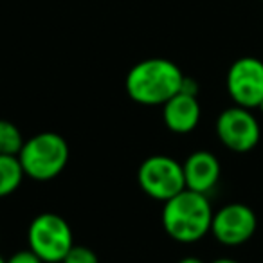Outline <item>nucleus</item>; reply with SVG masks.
Here are the masks:
<instances>
[{
	"instance_id": "obj_15",
	"label": "nucleus",
	"mask_w": 263,
	"mask_h": 263,
	"mask_svg": "<svg viewBox=\"0 0 263 263\" xmlns=\"http://www.w3.org/2000/svg\"><path fill=\"white\" fill-rule=\"evenodd\" d=\"M177 263H204L200 258H197V256H186V258L179 259Z\"/></svg>"
},
{
	"instance_id": "obj_3",
	"label": "nucleus",
	"mask_w": 263,
	"mask_h": 263,
	"mask_svg": "<svg viewBox=\"0 0 263 263\" xmlns=\"http://www.w3.org/2000/svg\"><path fill=\"white\" fill-rule=\"evenodd\" d=\"M69 157V144L56 132H40L29 137L18 154L26 177L36 182L56 179L65 170Z\"/></svg>"
},
{
	"instance_id": "obj_11",
	"label": "nucleus",
	"mask_w": 263,
	"mask_h": 263,
	"mask_svg": "<svg viewBox=\"0 0 263 263\" xmlns=\"http://www.w3.org/2000/svg\"><path fill=\"white\" fill-rule=\"evenodd\" d=\"M24 168L18 155H0V198L13 195L22 184Z\"/></svg>"
},
{
	"instance_id": "obj_12",
	"label": "nucleus",
	"mask_w": 263,
	"mask_h": 263,
	"mask_svg": "<svg viewBox=\"0 0 263 263\" xmlns=\"http://www.w3.org/2000/svg\"><path fill=\"white\" fill-rule=\"evenodd\" d=\"M24 143L20 128L11 121L0 119V155H18Z\"/></svg>"
},
{
	"instance_id": "obj_4",
	"label": "nucleus",
	"mask_w": 263,
	"mask_h": 263,
	"mask_svg": "<svg viewBox=\"0 0 263 263\" xmlns=\"http://www.w3.org/2000/svg\"><path fill=\"white\" fill-rule=\"evenodd\" d=\"M29 249L44 263H62L74 247V234L69 222L56 213H42L27 229Z\"/></svg>"
},
{
	"instance_id": "obj_17",
	"label": "nucleus",
	"mask_w": 263,
	"mask_h": 263,
	"mask_svg": "<svg viewBox=\"0 0 263 263\" xmlns=\"http://www.w3.org/2000/svg\"><path fill=\"white\" fill-rule=\"evenodd\" d=\"M0 263H6V259H4V258H2V256H0Z\"/></svg>"
},
{
	"instance_id": "obj_7",
	"label": "nucleus",
	"mask_w": 263,
	"mask_h": 263,
	"mask_svg": "<svg viewBox=\"0 0 263 263\" xmlns=\"http://www.w3.org/2000/svg\"><path fill=\"white\" fill-rule=\"evenodd\" d=\"M226 87L234 105L259 108L263 103V62L254 56L238 58L227 70Z\"/></svg>"
},
{
	"instance_id": "obj_1",
	"label": "nucleus",
	"mask_w": 263,
	"mask_h": 263,
	"mask_svg": "<svg viewBox=\"0 0 263 263\" xmlns=\"http://www.w3.org/2000/svg\"><path fill=\"white\" fill-rule=\"evenodd\" d=\"M184 78L180 67L172 60L148 58L128 70L124 88L132 101L146 106H162L179 94Z\"/></svg>"
},
{
	"instance_id": "obj_9",
	"label": "nucleus",
	"mask_w": 263,
	"mask_h": 263,
	"mask_svg": "<svg viewBox=\"0 0 263 263\" xmlns=\"http://www.w3.org/2000/svg\"><path fill=\"white\" fill-rule=\"evenodd\" d=\"M186 187L197 193L208 195L220 180V161L208 150H197L182 162Z\"/></svg>"
},
{
	"instance_id": "obj_5",
	"label": "nucleus",
	"mask_w": 263,
	"mask_h": 263,
	"mask_svg": "<svg viewBox=\"0 0 263 263\" xmlns=\"http://www.w3.org/2000/svg\"><path fill=\"white\" fill-rule=\"evenodd\" d=\"M137 182L150 198L166 202L186 190L182 162L168 155H152L141 162Z\"/></svg>"
},
{
	"instance_id": "obj_6",
	"label": "nucleus",
	"mask_w": 263,
	"mask_h": 263,
	"mask_svg": "<svg viewBox=\"0 0 263 263\" xmlns=\"http://www.w3.org/2000/svg\"><path fill=\"white\" fill-rule=\"evenodd\" d=\"M216 136L227 150L234 154H249L258 146L261 126L252 110L234 105L218 116Z\"/></svg>"
},
{
	"instance_id": "obj_16",
	"label": "nucleus",
	"mask_w": 263,
	"mask_h": 263,
	"mask_svg": "<svg viewBox=\"0 0 263 263\" xmlns=\"http://www.w3.org/2000/svg\"><path fill=\"white\" fill-rule=\"evenodd\" d=\"M211 263H241V261H238V259H233V258H216V259H213Z\"/></svg>"
},
{
	"instance_id": "obj_13",
	"label": "nucleus",
	"mask_w": 263,
	"mask_h": 263,
	"mask_svg": "<svg viewBox=\"0 0 263 263\" xmlns=\"http://www.w3.org/2000/svg\"><path fill=\"white\" fill-rule=\"evenodd\" d=\"M62 263H99V258L90 247L85 245H74Z\"/></svg>"
},
{
	"instance_id": "obj_8",
	"label": "nucleus",
	"mask_w": 263,
	"mask_h": 263,
	"mask_svg": "<svg viewBox=\"0 0 263 263\" xmlns=\"http://www.w3.org/2000/svg\"><path fill=\"white\" fill-rule=\"evenodd\" d=\"M256 227H258L256 213L249 205L233 202L220 208L213 215L211 234L222 245L236 247L254 236Z\"/></svg>"
},
{
	"instance_id": "obj_10",
	"label": "nucleus",
	"mask_w": 263,
	"mask_h": 263,
	"mask_svg": "<svg viewBox=\"0 0 263 263\" xmlns=\"http://www.w3.org/2000/svg\"><path fill=\"white\" fill-rule=\"evenodd\" d=\"M202 108L197 96L179 92L162 105V121L173 134H190L200 123Z\"/></svg>"
},
{
	"instance_id": "obj_18",
	"label": "nucleus",
	"mask_w": 263,
	"mask_h": 263,
	"mask_svg": "<svg viewBox=\"0 0 263 263\" xmlns=\"http://www.w3.org/2000/svg\"><path fill=\"white\" fill-rule=\"evenodd\" d=\"M261 2H263V0H261Z\"/></svg>"
},
{
	"instance_id": "obj_14",
	"label": "nucleus",
	"mask_w": 263,
	"mask_h": 263,
	"mask_svg": "<svg viewBox=\"0 0 263 263\" xmlns=\"http://www.w3.org/2000/svg\"><path fill=\"white\" fill-rule=\"evenodd\" d=\"M6 263H44V261H42L31 249H26V251L15 252L11 258L6 259Z\"/></svg>"
},
{
	"instance_id": "obj_2",
	"label": "nucleus",
	"mask_w": 263,
	"mask_h": 263,
	"mask_svg": "<svg viewBox=\"0 0 263 263\" xmlns=\"http://www.w3.org/2000/svg\"><path fill=\"white\" fill-rule=\"evenodd\" d=\"M213 208L208 195L184 190L164 202L162 227L172 240L179 243H195L211 233Z\"/></svg>"
}]
</instances>
